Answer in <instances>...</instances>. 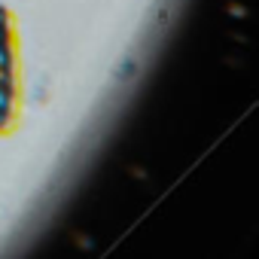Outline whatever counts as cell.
<instances>
[{
	"label": "cell",
	"instance_id": "6da1fadb",
	"mask_svg": "<svg viewBox=\"0 0 259 259\" xmlns=\"http://www.w3.org/2000/svg\"><path fill=\"white\" fill-rule=\"evenodd\" d=\"M13 122H16V107H13V104L0 107V132H10Z\"/></svg>",
	"mask_w": 259,
	"mask_h": 259
},
{
	"label": "cell",
	"instance_id": "7a4b0ae2",
	"mask_svg": "<svg viewBox=\"0 0 259 259\" xmlns=\"http://www.w3.org/2000/svg\"><path fill=\"white\" fill-rule=\"evenodd\" d=\"M0 67H16V58H13V46H0Z\"/></svg>",
	"mask_w": 259,
	"mask_h": 259
},
{
	"label": "cell",
	"instance_id": "3957f363",
	"mask_svg": "<svg viewBox=\"0 0 259 259\" xmlns=\"http://www.w3.org/2000/svg\"><path fill=\"white\" fill-rule=\"evenodd\" d=\"M7 104L16 107V89H4V85H0V107H7Z\"/></svg>",
	"mask_w": 259,
	"mask_h": 259
},
{
	"label": "cell",
	"instance_id": "277c9868",
	"mask_svg": "<svg viewBox=\"0 0 259 259\" xmlns=\"http://www.w3.org/2000/svg\"><path fill=\"white\" fill-rule=\"evenodd\" d=\"M4 25H13V16H10L7 7H0V28H4Z\"/></svg>",
	"mask_w": 259,
	"mask_h": 259
},
{
	"label": "cell",
	"instance_id": "5b68a950",
	"mask_svg": "<svg viewBox=\"0 0 259 259\" xmlns=\"http://www.w3.org/2000/svg\"><path fill=\"white\" fill-rule=\"evenodd\" d=\"M229 13H232V16H238V19H244V7H232Z\"/></svg>",
	"mask_w": 259,
	"mask_h": 259
}]
</instances>
